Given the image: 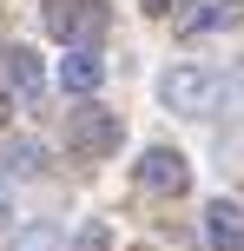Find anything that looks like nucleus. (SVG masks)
<instances>
[{
	"label": "nucleus",
	"mask_w": 244,
	"mask_h": 251,
	"mask_svg": "<svg viewBox=\"0 0 244 251\" xmlns=\"http://www.w3.org/2000/svg\"><path fill=\"white\" fill-rule=\"evenodd\" d=\"M119 139H126V126H119L112 106H92V100L66 106V152L73 159H112Z\"/></svg>",
	"instance_id": "1"
},
{
	"label": "nucleus",
	"mask_w": 244,
	"mask_h": 251,
	"mask_svg": "<svg viewBox=\"0 0 244 251\" xmlns=\"http://www.w3.org/2000/svg\"><path fill=\"white\" fill-rule=\"evenodd\" d=\"M40 20H46V33L66 40V47H99L106 26H112V7H106V0H46Z\"/></svg>",
	"instance_id": "2"
},
{
	"label": "nucleus",
	"mask_w": 244,
	"mask_h": 251,
	"mask_svg": "<svg viewBox=\"0 0 244 251\" xmlns=\"http://www.w3.org/2000/svg\"><path fill=\"white\" fill-rule=\"evenodd\" d=\"M139 185L158 192V199H178V192H192V159L178 146H145L139 152Z\"/></svg>",
	"instance_id": "3"
},
{
	"label": "nucleus",
	"mask_w": 244,
	"mask_h": 251,
	"mask_svg": "<svg viewBox=\"0 0 244 251\" xmlns=\"http://www.w3.org/2000/svg\"><path fill=\"white\" fill-rule=\"evenodd\" d=\"M211 93H218V79H211L205 66H172V73L158 79V100H165L172 113H205Z\"/></svg>",
	"instance_id": "4"
},
{
	"label": "nucleus",
	"mask_w": 244,
	"mask_h": 251,
	"mask_svg": "<svg viewBox=\"0 0 244 251\" xmlns=\"http://www.w3.org/2000/svg\"><path fill=\"white\" fill-rule=\"evenodd\" d=\"M205 245L211 251H244V199H211L205 205Z\"/></svg>",
	"instance_id": "5"
},
{
	"label": "nucleus",
	"mask_w": 244,
	"mask_h": 251,
	"mask_svg": "<svg viewBox=\"0 0 244 251\" xmlns=\"http://www.w3.org/2000/svg\"><path fill=\"white\" fill-rule=\"evenodd\" d=\"M99 79H106V60H99V53H92V47H66V60H60V93L92 100Z\"/></svg>",
	"instance_id": "6"
},
{
	"label": "nucleus",
	"mask_w": 244,
	"mask_h": 251,
	"mask_svg": "<svg viewBox=\"0 0 244 251\" xmlns=\"http://www.w3.org/2000/svg\"><path fill=\"white\" fill-rule=\"evenodd\" d=\"M0 73H7V86H13V100H20V106H33V100H40V86H46V73H40V60H33L26 47H13Z\"/></svg>",
	"instance_id": "7"
},
{
	"label": "nucleus",
	"mask_w": 244,
	"mask_h": 251,
	"mask_svg": "<svg viewBox=\"0 0 244 251\" xmlns=\"http://www.w3.org/2000/svg\"><path fill=\"white\" fill-rule=\"evenodd\" d=\"M0 172L7 178H40L46 172V146H40V139H7V146H0Z\"/></svg>",
	"instance_id": "8"
},
{
	"label": "nucleus",
	"mask_w": 244,
	"mask_h": 251,
	"mask_svg": "<svg viewBox=\"0 0 244 251\" xmlns=\"http://www.w3.org/2000/svg\"><path fill=\"white\" fill-rule=\"evenodd\" d=\"M244 20V0H198L185 7V33H218V26H238Z\"/></svg>",
	"instance_id": "9"
},
{
	"label": "nucleus",
	"mask_w": 244,
	"mask_h": 251,
	"mask_svg": "<svg viewBox=\"0 0 244 251\" xmlns=\"http://www.w3.org/2000/svg\"><path fill=\"white\" fill-rule=\"evenodd\" d=\"M13 251H66V238H60V225H26V231H13Z\"/></svg>",
	"instance_id": "10"
},
{
	"label": "nucleus",
	"mask_w": 244,
	"mask_h": 251,
	"mask_svg": "<svg viewBox=\"0 0 244 251\" xmlns=\"http://www.w3.org/2000/svg\"><path fill=\"white\" fill-rule=\"evenodd\" d=\"M79 251H106V231H99V225H86V231H79Z\"/></svg>",
	"instance_id": "11"
},
{
	"label": "nucleus",
	"mask_w": 244,
	"mask_h": 251,
	"mask_svg": "<svg viewBox=\"0 0 244 251\" xmlns=\"http://www.w3.org/2000/svg\"><path fill=\"white\" fill-rule=\"evenodd\" d=\"M7 185H13V178L0 172V225H13V199H7Z\"/></svg>",
	"instance_id": "12"
},
{
	"label": "nucleus",
	"mask_w": 244,
	"mask_h": 251,
	"mask_svg": "<svg viewBox=\"0 0 244 251\" xmlns=\"http://www.w3.org/2000/svg\"><path fill=\"white\" fill-rule=\"evenodd\" d=\"M172 7H178V0H145V13H172Z\"/></svg>",
	"instance_id": "13"
},
{
	"label": "nucleus",
	"mask_w": 244,
	"mask_h": 251,
	"mask_svg": "<svg viewBox=\"0 0 244 251\" xmlns=\"http://www.w3.org/2000/svg\"><path fill=\"white\" fill-rule=\"evenodd\" d=\"M0 66H7V47H0Z\"/></svg>",
	"instance_id": "14"
}]
</instances>
